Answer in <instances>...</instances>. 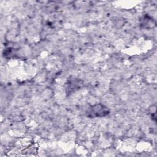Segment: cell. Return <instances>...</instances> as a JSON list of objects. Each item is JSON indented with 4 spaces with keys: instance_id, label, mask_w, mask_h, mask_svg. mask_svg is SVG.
Segmentation results:
<instances>
[{
    "instance_id": "cell-1",
    "label": "cell",
    "mask_w": 157,
    "mask_h": 157,
    "mask_svg": "<svg viewBox=\"0 0 157 157\" xmlns=\"http://www.w3.org/2000/svg\"><path fill=\"white\" fill-rule=\"evenodd\" d=\"M110 110L104 105L102 104H97L88 107L86 111V115L90 118L97 117H104L109 115Z\"/></svg>"
}]
</instances>
